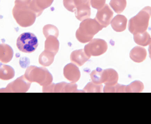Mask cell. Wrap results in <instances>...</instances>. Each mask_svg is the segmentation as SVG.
<instances>
[{"instance_id": "4", "label": "cell", "mask_w": 151, "mask_h": 124, "mask_svg": "<svg viewBox=\"0 0 151 124\" xmlns=\"http://www.w3.org/2000/svg\"><path fill=\"white\" fill-rule=\"evenodd\" d=\"M17 46L21 52L26 53H32L36 50L38 47V39L33 33H24L18 38Z\"/></svg>"}, {"instance_id": "3", "label": "cell", "mask_w": 151, "mask_h": 124, "mask_svg": "<svg viewBox=\"0 0 151 124\" xmlns=\"http://www.w3.org/2000/svg\"><path fill=\"white\" fill-rule=\"evenodd\" d=\"M91 0H63L65 9L71 12H75L76 17L83 21L91 16Z\"/></svg>"}, {"instance_id": "7", "label": "cell", "mask_w": 151, "mask_h": 124, "mask_svg": "<svg viewBox=\"0 0 151 124\" xmlns=\"http://www.w3.org/2000/svg\"><path fill=\"white\" fill-rule=\"evenodd\" d=\"M127 19L124 15H118L115 16L111 22L113 29L116 32H122L127 28Z\"/></svg>"}, {"instance_id": "12", "label": "cell", "mask_w": 151, "mask_h": 124, "mask_svg": "<svg viewBox=\"0 0 151 124\" xmlns=\"http://www.w3.org/2000/svg\"><path fill=\"white\" fill-rule=\"evenodd\" d=\"M144 88L143 84L141 81L136 80L129 85L126 86L125 92H141Z\"/></svg>"}, {"instance_id": "8", "label": "cell", "mask_w": 151, "mask_h": 124, "mask_svg": "<svg viewBox=\"0 0 151 124\" xmlns=\"http://www.w3.org/2000/svg\"><path fill=\"white\" fill-rule=\"evenodd\" d=\"M147 54V51L145 48L136 46L130 51L129 56L134 62L140 63L145 60Z\"/></svg>"}, {"instance_id": "1", "label": "cell", "mask_w": 151, "mask_h": 124, "mask_svg": "<svg viewBox=\"0 0 151 124\" xmlns=\"http://www.w3.org/2000/svg\"><path fill=\"white\" fill-rule=\"evenodd\" d=\"M151 16V7L146 6L137 15L129 19L128 23L129 32L135 34L146 31Z\"/></svg>"}, {"instance_id": "9", "label": "cell", "mask_w": 151, "mask_h": 124, "mask_svg": "<svg viewBox=\"0 0 151 124\" xmlns=\"http://www.w3.org/2000/svg\"><path fill=\"white\" fill-rule=\"evenodd\" d=\"M59 43L57 38L55 36H50L47 37L45 42V50L52 52L55 54L59 49Z\"/></svg>"}, {"instance_id": "10", "label": "cell", "mask_w": 151, "mask_h": 124, "mask_svg": "<svg viewBox=\"0 0 151 124\" xmlns=\"http://www.w3.org/2000/svg\"><path fill=\"white\" fill-rule=\"evenodd\" d=\"M134 39L135 43L143 47L150 45L151 42L150 35L146 31L134 34Z\"/></svg>"}, {"instance_id": "6", "label": "cell", "mask_w": 151, "mask_h": 124, "mask_svg": "<svg viewBox=\"0 0 151 124\" xmlns=\"http://www.w3.org/2000/svg\"><path fill=\"white\" fill-rule=\"evenodd\" d=\"M114 12L107 4L98 10L95 19L103 27H106L110 24L113 17Z\"/></svg>"}, {"instance_id": "5", "label": "cell", "mask_w": 151, "mask_h": 124, "mask_svg": "<svg viewBox=\"0 0 151 124\" xmlns=\"http://www.w3.org/2000/svg\"><path fill=\"white\" fill-rule=\"evenodd\" d=\"M107 49V44L104 40L94 39L85 46V53L90 55L98 56L104 53Z\"/></svg>"}, {"instance_id": "16", "label": "cell", "mask_w": 151, "mask_h": 124, "mask_svg": "<svg viewBox=\"0 0 151 124\" xmlns=\"http://www.w3.org/2000/svg\"><path fill=\"white\" fill-rule=\"evenodd\" d=\"M149 54H150V58L151 57V42L150 44V46L149 47Z\"/></svg>"}, {"instance_id": "14", "label": "cell", "mask_w": 151, "mask_h": 124, "mask_svg": "<svg viewBox=\"0 0 151 124\" xmlns=\"http://www.w3.org/2000/svg\"><path fill=\"white\" fill-rule=\"evenodd\" d=\"M54 0H39V8L42 12L43 10L49 7L53 3Z\"/></svg>"}, {"instance_id": "17", "label": "cell", "mask_w": 151, "mask_h": 124, "mask_svg": "<svg viewBox=\"0 0 151 124\" xmlns=\"http://www.w3.org/2000/svg\"><path fill=\"white\" fill-rule=\"evenodd\" d=\"M150 59H151V58H150Z\"/></svg>"}, {"instance_id": "11", "label": "cell", "mask_w": 151, "mask_h": 124, "mask_svg": "<svg viewBox=\"0 0 151 124\" xmlns=\"http://www.w3.org/2000/svg\"><path fill=\"white\" fill-rule=\"evenodd\" d=\"M109 4L116 13L120 14L127 7V0H111Z\"/></svg>"}, {"instance_id": "15", "label": "cell", "mask_w": 151, "mask_h": 124, "mask_svg": "<svg viewBox=\"0 0 151 124\" xmlns=\"http://www.w3.org/2000/svg\"><path fill=\"white\" fill-rule=\"evenodd\" d=\"M106 0H91V7L96 9L103 8L105 4Z\"/></svg>"}, {"instance_id": "13", "label": "cell", "mask_w": 151, "mask_h": 124, "mask_svg": "<svg viewBox=\"0 0 151 124\" xmlns=\"http://www.w3.org/2000/svg\"><path fill=\"white\" fill-rule=\"evenodd\" d=\"M43 33L45 37H47L50 36H55L57 38L59 34L58 29L53 25H46L43 27Z\"/></svg>"}, {"instance_id": "2", "label": "cell", "mask_w": 151, "mask_h": 124, "mask_svg": "<svg viewBox=\"0 0 151 124\" xmlns=\"http://www.w3.org/2000/svg\"><path fill=\"white\" fill-rule=\"evenodd\" d=\"M103 27L94 19L89 18L83 20L76 32V38L82 43L88 42L94 35L101 31Z\"/></svg>"}]
</instances>
